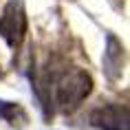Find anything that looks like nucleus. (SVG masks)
<instances>
[{"label": "nucleus", "instance_id": "obj_1", "mask_svg": "<svg viewBox=\"0 0 130 130\" xmlns=\"http://www.w3.org/2000/svg\"><path fill=\"white\" fill-rule=\"evenodd\" d=\"M90 90H93V77L82 69H71L57 79L55 99L64 110H73L90 95Z\"/></svg>", "mask_w": 130, "mask_h": 130}, {"label": "nucleus", "instance_id": "obj_2", "mask_svg": "<svg viewBox=\"0 0 130 130\" xmlns=\"http://www.w3.org/2000/svg\"><path fill=\"white\" fill-rule=\"evenodd\" d=\"M27 33V13L22 0H9L0 15V38L11 48H18Z\"/></svg>", "mask_w": 130, "mask_h": 130}, {"label": "nucleus", "instance_id": "obj_3", "mask_svg": "<svg viewBox=\"0 0 130 130\" xmlns=\"http://www.w3.org/2000/svg\"><path fill=\"white\" fill-rule=\"evenodd\" d=\"M90 126L99 130H128V108L121 104H106L90 112Z\"/></svg>", "mask_w": 130, "mask_h": 130}, {"label": "nucleus", "instance_id": "obj_4", "mask_svg": "<svg viewBox=\"0 0 130 130\" xmlns=\"http://www.w3.org/2000/svg\"><path fill=\"white\" fill-rule=\"evenodd\" d=\"M123 71V46L115 35L106 38V51H104V73L108 79H119Z\"/></svg>", "mask_w": 130, "mask_h": 130}, {"label": "nucleus", "instance_id": "obj_5", "mask_svg": "<svg viewBox=\"0 0 130 130\" xmlns=\"http://www.w3.org/2000/svg\"><path fill=\"white\" fill-rule=\"evenodd\" d=\"M0 119L9 121L11 126H24V123H27V112H24V108L18 106V104L0 99Z\"/></svg>", "mask_w": 130, "mask_h": 130}]
</instances>
